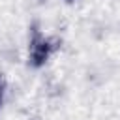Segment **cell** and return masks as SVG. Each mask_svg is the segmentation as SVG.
Here are the masks:
<instances>
[{"label":"cell","mask_w":120,"mask_h":120,"mask_svg":"<svg viewBox=\"0 0 120 120\" xmlns=\"http://www.w3.org/2000/svg\"><path fill=\"white\" fill-rule=\"evenodd\" d=\"M58 39L43 36L41 30L34 24L30 30V39H28V66L34 69L43 68L49 58L58 51Z\"/></svg>","instance_id":"1"},{"label":"cell","mask_w":120,"mask_h":120,"mask_svg":"<svg viewBox=\"0 0 120 120\" xmlns=\"http://www.w3.org/2000/svg\"><path fill=\"white\" fill-rule=\"evenodd\" d=\"M66 2H75V0H66Z\"/></svg>","instance_id":"3"},{"label":"cell","mask_w":120,"mask_h":120,"mask_svg":"<svg viewBox=\"0 0 120 120\" xmlns=\"http://www.w3.org/2000/svg\"><path fill=\"white\" fill-rule=\"evenodd\" d=\"M4 92H6V79L0 73V107H2V101H4Z\"/></svg>","instance_id":"2"}]
</instances>
